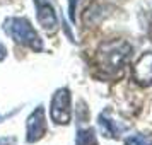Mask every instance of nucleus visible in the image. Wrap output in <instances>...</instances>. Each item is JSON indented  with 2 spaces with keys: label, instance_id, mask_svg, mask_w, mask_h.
I'll return each mask as SVG.
<instances>
[{
  "label": "nucleus",
  "instance_id": "nucleus-1",
  "mask_svg": "<svg viewBox=\"0 0 152 145\" xmlns=\"http://www.w3.org/2000/svg\"><path fill=\"white\" fill-rule=\"evenodd\" d=\"M130 56H132V46L126 41L116 39V41H106L97 48L96 62L97 67L103 72L110 74V75H115L128 63Z\"/></svg>",
  "mask_w": 152,
  "mask_h": 145
},
{
  "label": "nucleus",
  "instance_id": "nucleus-2",
  "mask_svg": "<svg viewBox=\"0 0 152 145\" xmlns=\"http://www.w3.org/2000/svg\"><path fill=\"white\" fill-rule=\"evenodd\" d=\"M4 31L7 33L15 43L24 44L34 51L43 50V39L36 33V29L31 26V22L26 17H9L4 21Z\"/></svg>",
  "mask_w": 152,
  "mask_h": 145
},
{
  "label": "nucleus",
  "instance_id": "nucleus-3",
  "mask_svg": "<svg viewBox=\"0 0 152 145\" xmlns=\"http://www.w3.org/2000/svg\"><path fill=\"white\" fill-rule=\"evenodd\" d=\"M70 118H72L70 90L67 87H62L51 97V119L58 125H67L70 123Z\"/></svg>",
  "mask_w": 152,
  "mask_h": 145
},
{
  "label": "nucleus",
  "instance_id": "nucleus-4",
  "mask_svg": "<svg viewBox=\"0 0 152 145\" xmlns=\"http://www.w3.org/2000/svg\"><path fill=\"white\" fill-rule=\"evenodd\" d=\"M45 109L43 106H38L31 114L28 116V123H26V140L29 144H34L45 135Z\"/></svg>",
  "mask_w": 152,
  "mask_h": 145
},
{
  "label": "nucleus",
  "instance_id": "nucleus-5",
  "mask_svg": "<svg viewBox=\"0 0 152 145\" xmlns=\"http://www.w3.org/2000/svg\"><path fill=\"white\" fill-rule=\"evenodd\" d=\"M36 2V10H38V21L45 29V33L53 34L58 31V17L55 14V9L50 5L46 0H34Z\"/></svg>",
  "mask_w": 152,
  "mask_h": 145
},
{
  "label": "nucleus",
  "instance_id": "nucleus-6",
  "mask_svg": "<svg viewBox=\"0 0 152 145\" xmlns=\"http://www.w3.org/2000/svg\"><path fill=\"white\" fill-rule=\"evenodd\" d=\"M133 80L140 85L152 84V53H144L133 65Z\"/></svg>",
  "mask_w": 152,
  "mask_h": 145
},
{
  "label": "nucleus",
  "instance_id": "nucleus-7",
  "mask_svg": "<svg viewBox=\"0 0 152 145\" xmlns=\"http://www.w3.org/2000/svg\"><path fill=\"white\" fill-rule=\"evenodd\" d=\"M99 128H101V131H103L104 137L116 138L118 135H120L123 130H126L128 126H126L125 123L116 121V119L113 118V114L106 109V111H103V113H101V116H99Z\"/></svg>",
  "mask_w": 152,
  "mask_h": 145
},
{
  "label": "nucleus",
  "instance_id": "nucleus-8",
  "mask_svg": "<svg viewBox=\"0 0 152 145\" xmlns=\"http://www.w3.org/2000/svg\"><path fill=\"white\" fill-rule=\"evenodd\" d=\"M75 145H97V138L94 135V130H91V128L82 130L80 128V130L77 131Z\"/></svg>",
  "mask_w": 152,
  "mask_h": 145
},
{
  "label": "nucleus",
  "instance_id": "nucleus-9",
  "mask_svg": "<svg viewBox=\"0 0 152 145\" xmlns=\"http://www.w3.org/2000/svg\"><path fill=\"white\" fill-rule=\"evenodd\" d=\"M125 145H152V142L144 135H132V137L125 138Z\"/></svg>",
  "mask_w": 152,
  "mask_h": 145
},
{
  "label": "nucleus",
  "instance_id": "nucleus-10",
  "mask_svg": "<svg viewBox=\"0 0 152 145\" xmlns=\"http://www.w3.org/2000/svg\"><path fill=\"white\" fill-rule=\"evenodd\" d=\"M77 2H79V0H69V15H70V21H72V22L75 21V7H77Z\"/></svg>",
  "mask_w": 152,
  "mask_h": 145
},
{
  "label": "nucleus",
  "instance_id": "nucleus-11",
  "mask_svg": "<svg viewBox=\"0 0 152 145\" xmlns=\"http://www.w3.org/2000/svg\"><path fill=\"white\" fill-rule=\"evenodd\" d=\"M17 144V140L14 137H4L0 138V145H15Z\"/></svg>",
  "mask_w": 152,
  "mask_h": 145
},
{
  "label": "nucleus",
  "instance_id": "nucleus-12",
  "mask_svg": "<svg viewBox=\"0 0 152 145\" xmlns=\"http://www.w3.org/2000/svg\"><path fill=\"white\" fill-rule=\"evenodd\" d=\"M5 56H7V50H5V46H4V44H0V62H2Z\"/></svg>",
  "mask_w": 152,
  "mask_h": 145
}]
</instances>
